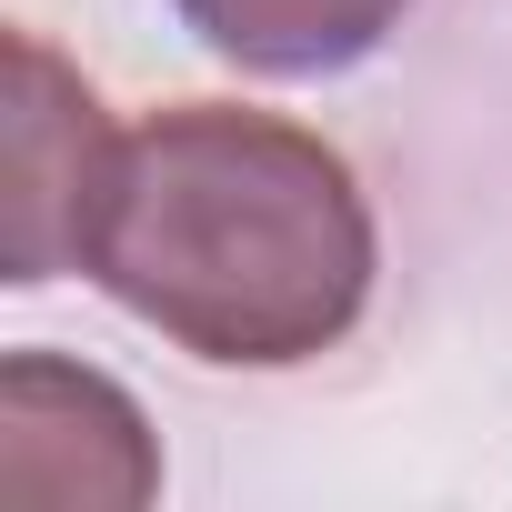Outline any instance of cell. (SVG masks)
Masks as SVG:
<instances>
[{
	"label": "cell",
	"instance_id": "6da1fadb",
	"mask_svg": "<svg viewBox=\"0 0 512 512\" xmlns=\"http://www.w3.org/2000/svg\"><path fill=\"white\" fill-rule=\"evenodd\" d=\"M81 272L201 362L282 372L362 322L372 211L322 131L181 101L121 131Z\"/></svg>",
	"mask_w": 512,
	"mask_h": 512
},
{
	"label": "cell",
	"instance_id": "7a4b0ae2",
	"mask_svg": "<svg viewBox=\"0 0 512 512\" xmlns=\"http://www.w3.org/2000/svg\"><path fill=\"white\" fill-rule=\"evenodd\" d=\"M111 161L121 131L101 121V101L21 31L11 41V282H51L61 262L91 251Z\"/></svg>",
	"mask_w": 512,
	"mask_h": 512
},
{
	"label": "cell",
	"instance_id": "3957f363",
	"mask_svg": "<svg viewBox=\"0 0 512 512\" xmlns=\"http://www.w3.org/2000/svg\"><path fill=\"white\" fill-rule=\"evenodd\" d=\"M171 11L221 61L262 71V81H322V71H352L362 51H382L412 0H171Z\"/></svg>",
	"mask_w": 512,
	"mask_h": 512
}]
</instances>
